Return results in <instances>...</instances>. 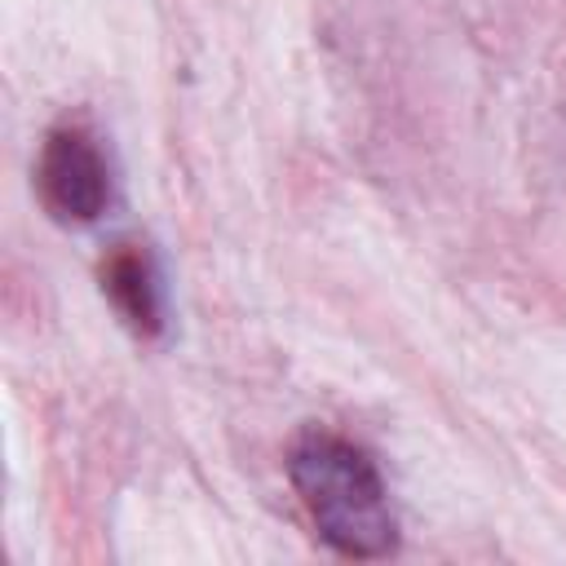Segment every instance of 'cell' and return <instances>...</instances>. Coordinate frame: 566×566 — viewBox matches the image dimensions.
Listing matches in <instances>:
<instances>
[{
	"label": "cell",
	"instance_id": "obj_1",
	"mask_svg": "<svg viewBox=\"0 0 566 566\" xmlns=\"http://www.w3.org/2000/svg\"><path fill=\"white\" fill-rule=\"evenodd\" d=\"M287 478L327 548H336L340 557L394 553L398 522L389 509V491L363 447L310 429L287 451Z\"/></svg>",
	"mask_w": 566,
	"mask_h": 566
},
{
	"label": "cell",
	"instance_id": "obj_2",
	"mask_svg": "<svg viewBox=\"0 0 566 566\" xmlns=\"http://www.w3.org/2000/svg\"><path fill=\"white\" fill-rule=\"evenodd\" d=\"M40 199L66 226H88L111 203V172L102 150L80 128H53L40 150Z\"/></svg>",
	"mask_w": 566,
	"mask_h": 566
},
{
	"label": "cell",
	"instance_id": "obj_3",
	"mask_svg": "<svg viewBox=\"0 0 566 566\" xmlns=\"http://www.w3.org/2000/svg\"><path fill=\"white\" fill-rule=\"evenodd\" d=\"M102 287L115 301V310L146 336H155L164 327V305H159V279L155 265L142 248H119L106 270H102Z\"/></svg>",
	"mask_w": 566,
	"mask_h": 566
}]
</instances>
